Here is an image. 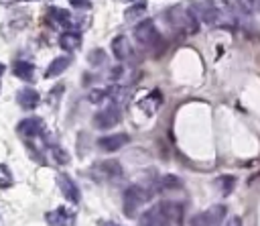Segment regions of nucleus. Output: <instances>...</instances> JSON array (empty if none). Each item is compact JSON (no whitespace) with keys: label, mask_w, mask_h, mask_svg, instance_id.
<instances>
[{"label":"nucleus","mask_w":260,"mask_h":226,"mask_svg":"<svg viewBox=\"0 0 260 226\" xmlns=\"http://www.w3.org/2000/svg\"><path fill=\"white\" fill-rule=\"evenodd\" d=\"M104 59H106V55H104V51H102V49H93V51H91V55H89V61H91L93 65H95V63H102Z\"/></svg>","instance_id":"27"},{"label":"nucleus","mask_w":260,"mask_h":226,"mask_svg":"<svg viewBox=\"0 0 260 226\" xmlns=\"http://www.w3.org/2000/svg\"><path fill=\"white\" fill-rule=\"evenodd\" d=\"M49 151H51V157L55 159V163H57V165H67V163L71 161L69 153H67L63 147H59V145H53Z\"/></svg>","instance_id":"22"},{"label":"nucleus","mask_w":260,"mask_h":226,"mask_svg":"<svg viewBox=\"0 0 260 226\" xmlns=\"http://www.w3.org/2000/svg\"><path fill=\"white\" fill-rule=\"evenodd\" d=\"M177 206L171 202H158L140 214V226H171L175 220Z\"/></svg>","instance_id":"2"},{"label":"nucleus","mask_w":260,"mask_h":226,"mask_svg":"<svg viewBox=\"0 0 260 226\" xmlns=\"http://www.w3.org/2000/svg\"><path fill=\"white\" fill-rule=\"evenodd\" d=\"M130 143V134L126 132H116V134H106L102 138H98V147L104 151V153H114L122 147H126Z\"/></svg>","instance_id":"8"},{"label":"nucleus","mask_w":260,"mask_h":226,"mask_svg":"<svg viewBox=\"0 0 260 226\" xmlns=\"http://www.w3.org/2000/svg\"><path fill=\"white\" fill-rule=\"evenodd\" d=\"M244 2H246V4H248V6L252 8V10H254V8L258 6V0H244Z\"/></svg>","instance_id":"32"},{"label":"nucleus","mask_w":260,"mask_h":226,"mask_svg":"<svg viewBox=\"0 0 260 226\" xmlns=\"http://www.w3.org/2000/svg\"><path fill=\"white\" fill-rule=\"evenodd\" d=\"M45 128V122L41 116H28V118H22L18 124H16V132L24 138H35L43 132Z\"/></svg>","instance_id":"6"},{"label":"nucleus","mask_w":260,"mask_h":226,"mask_svg":"<svg viewBox=\"0 0 260 226\" xmlns=\"http://www.w3.org/2000/svg\"><path fill=\"white\" fill-rule=\"evenodd\" d=\"M256 8H258V10H260V0H258V6H256Z\"/></svg>","instance_id":"35"},{"label":"nucleus","mask_w":260,"mask_h":226,"mask_svg":"<svg viewBox=\"0 0 260 226\" xmlns=\"http://www.w3.org/2000/svg\"><path fill=\"white\" fill-rule=\"evenodd\" d=\"M98 173L104 175L106 179H114V177H120L122 175V167L118 161H104L98 165Z\"/></svg>","instance_id":"18"},{"label":"nucleus","mask_w":260,"mask_h":226,"mask_svg":"<svg viewBox=\"0 0 260 226\" xmlns=\"http://www.w3.org/2000/svg\"><path fill=\"white\" fill-rule=\"evenodd\" d=\"M122 73H124V69H122V67H114V69L110 71V79H118Z\"/></svg>","instance_id":"30"},{"label":"nucleus","mask_w":260,"mask_h":226,"mask_svg":"<svg viewBox=\"0 0 260 226\" xmlns=\"http://www.w3.org/2000/svg\"><path fill=\"white\" fill-rule=\"evenodd\" d=\"M45 222L49 226H75V212L61 206L45 214Z\"/></svg>","instance_id":"5"},{"label":"nucleus","mask_w":260,"mask_h":226,"mask_svg":"<svg viewBox=\"0 0 260 226\" xmlns=\"http://www.w3.org/2000/svg\"><path fill=\"white\" fill-rule=\"evenodd\" d=\"M12 183H14V179H12V173H10L8 165L0 163V187L6 189V187H10Z\"/></svg>","instance_id":"23"},{"label":"nucleus","mask_w":260,"mask_h":226,"mask_svg":"<svg viewBox=\"0 0 260 226\" xmlns=\"http://www.w3.org/2000/svg\"><path fill=\"white\" fill-rule=\"evenodd\" d=\"M73 8H83V10H87L89 6H91V2L89 0H67Z\"/></svg>","instance_id":"29"},{"label":"nucleus","mask_w":260,"mask_h":226,"mask_svg":"<svg viewBox=\"0 0 260 226\" xmlns=\"http://www.w3.org/2000/svg\"><path fill=\"white\" fill-rule=\"evenodd\" d=\"M110 47H112L114 57L120 59V61H124V59H128V57L132 55V45H130V41H128L126 35H118V37H114L112 43H110Z\"/></svg>","instance_id":"10"},{"label":"nucleus","mask_w":260,"mask_h":226,"mask_svg":"<svg viewBox=\"0 0 260 226\" xmlns=\"http://www.w3.org/2000/svg\"><path fill=\"white\" fill-rule=\"evenodd\" d=\"M215 185H217V189H219L223 195H230L232 189L236 187V177H234V175H219V177L215 179Z\"/></svg>","instance_id":"20"},{"label":"nucleus","mask_w":260,"mask_h":226,"mask_svg":"<svg viewBox=\"0 0 260 226\" xmlns=\"http://www.w3.org/2000/svg\"><path fill=\"white\" fill-rule=\"evenodd\" d=\"M106 98H108V90H91L87 94V100L91 104H102V102H106Z\"/></svg>","instance_id":"25"},{"label":"nucleus","mask_w":260,"mask_h":226,"mask_svg":"<svg viewBox=\"0 0 260 226\" xmlns=\"http://www.w3.org/2000/svg\"><path fill=\"white\" fill-rule=\"evenodd\" d=\"M191 8L197 14V18L203 20V22H207V24H213V22L219 20V10L213 4H195Z\"/></svg>","instance_id":"12"},{"label":"nucleus","mask_w":260,"mask_h":226,"mask_svg":"<svg viewBox=\"0 0 260 226\" xmlns=\"http://www.w3.org/2000/svg\"><path fill=\"white\" fill-rule=\"evenodd\" d=\"M26 2H30V0H26Z\"/></svg>","instance_id":"36"},{"label":"nucleus","mask_w":260,"mask_h":226,"mask_svg":"<svg viewBox=\"0 0 260 226\" xmlns=\"http://www.w3.org/2000/svg\"><path fill=\"white\" fill-rule=\"evenodd\" d=\"M98 226H120L118 222H114V220H100L98 222Z\"/></svg>","instance_id":"31"},{"label":"nucleus","mask_w":260,"mask_h":226,"mask_svg":"<svg viewBox=\"0 0 260 226\" xmlns=\"http://www.w3.org/2000/svg\"><path fill=\"white\" fill-rule=\"evenodd\" d=\"M16 102H18V106L24 108V110H35V108L39 106V102H41V96H39V92L32 90V88H22V90L16 94Z\"/></svg>","instance_id":"11"},{"label":"nucleus","mask_w":260,"mask_h":226,"mask_svg":"<svg viewBox=\"0 0 260 226\" xmlns=\"http://www.w3.org/2000/svg\"><path fill=\"white\" fill-rule=\"evenodd\" d=\"M81 41L83 39H81V35L77 31H65L59 37V47L63 51H67V53H73V51H77L81 47Z\"/></svg>","instance_id":"13"},{"label":"nucleus","mask_w":260,"mask_h":226,"mask_svg":"<svg viewBox=\"0 0 260 226\" xmlns=\"http://www.w3.org/2000/svg\"><path fill=\"white\" fill-rule=\"evenodd\" d=\"M146 10H148V4L146 2H134V4H130L126 10H124V18L126 20H140L144 14H146Z\"/></svg>","instance_id":"19"},{"label":"nucleus","mask_w":260,"mask_h":226,"mask_svg":"<svg viewBox=\"0 0 260 226\" xmlns=\"http://www.w3.org/2000/svg\"><path fill=\"white\" fill-rule=\"evenodd\" d=\"M160 104H162V96H160V92H158V90H152L146 98H142L140 108H142L146 114H154V112L160 108Z\"/></svg>","instance_id":"17"},{"label":"nucleus","mask_w":260,"mask_h":226,"mask_svg":"<svg viewBox=\"0 0 260 226\" xmlns=\"http://www.w3.org/2000/svg\"><path fill=\"white\" fill-rule=\"evenodd\" d=\"M221 226H242V218L240 216H228V218H223Z\"/></svg>","instance_id":"28"},{"label":"nucleus","mask_w":260,"mask_h":226,"mask_svg":"<svg viewBox=\"0 0 260 226\" xmlns=\"http://www.w3.org/2000/svg\"><path fill=\"white\" fill-rule=\"evenodd\" d=\"M179 187H181V179L177 175H162L160 189H179Z\"/></svg>","instance_id":"24"},{"label":"nucleus","mask_w":260,"mask_h":226,"mask_svg":"<svg viewBox=\"0 0 260 226\" xmlns=\"http://www.w3.org/2000/svg\"><path fill=\"white\" fill-rule=\"evenodd\" d=\"M12 73H14V77H18L22 81H32V77H35V65L28 63V61H14Z\"/></svg>","instance_id":"16"},{"label":"nucleus","mask_w":260,"mask_h":226,"mask_svg":"<svg viewBox=\"0 0 260 226\" xmlns=\"http://www.w3.org/2000/svg\"><path fill=\"white\" fill-rule=\"evenodd\" d=\"M4 69H6V67H4V63H0V75L4 73Z\"/></svg>","instance_id":"34"},{"label":"nucleus","mask_w":260,"mask_h":226,"mask_svg":"<svg viewBox=\"0 0 260 226\" xmlns=\"http://www.w3.org/2000/svg\"><path fill=\"white\" fill-rule=\"evenodd\" d=\"M150 191L138 183H132L130 187H126L124 191V214L128 218H134L138 214V210L148 202Z\"/></svg>","instance_id":"3"},{"label":"nucleus","mask_w":260,"mask_h":226,"mask_svg":"<svg viewBox=\"0 0 260 226\" xmlns=\"http://www.w3.org/2000/svg\"><path fill=\"white\" fill-rule=\"evenodd\" d=\"M49 16L55 24L63 26V29H69L73 24V18H71V12L65 10V8H59V6H51L49 8Z\"/></svg>","instance_id":"15"},{"label":"nucleus","mask_w":260,"mask_h":226,"mask_svg":"<svg viewBox=\"0 0 260 226\" xmlns=\"http://www.w3.org/2000/svg\"><path fill=\"white\" fill-rule=\"evenodd\" d=\"M167 22L181 35H195L199 31V18L187 4H175L165 12Z\"/></svg>","instance_id":"1"},{"label":"nucleus","mask_w":260,"mask_h":226,"mask_svg":"<svg viewBox=\"0 0 260 226\" xmlns=\"http://www.w3.org/2000/svg\"><path fill=\"white\" fill-rule=\"evenodd\" d=\"M16 0H0V4H4V6H10V4H14Z\"/></svg>","instance_id":"33"},{"label":"nucleus","mask_w":260,"mask_h":226,"mask_svg":"<svg viewBox=\"0 0 260 226\" xmlns=\"http://www.w3.org/2000/svg\"><path fill=\"white\" fill-rule=\"evenodd\" d=\"M134 37L144 47H154L156 43H160V35H158V31H156V26H154L152 20H142L134 29Z\"/></svg>","instance_id":"4"},{"label":"nucleus","mask_w":260,"mask_h":226,"mask_svg":"<svg viewBox=\"0 0 260 226\" xmlns=\"http://www.w3.org/2000/svg\"><path fill=\"white\" fill-rule=\"evenodd\" d=\"M205 216H207V220H209L211 226H217V224L223 220V216H225V206H221V204L211 206V208L205 212Z\"/></svg>","instance_id":"21"},{"label":"nucleus","mask_w":260,"mask_h":226,"mask_svg":"<svg viewBox=\"0 0 260 226\" xmlns=\"http://www.w3.org/2000/svg\"><path fill=\"white\" fill-rule=\"evenodd\" d=\"M120 122V110H118V106H108V108H104L102 112H98L95 116H93V126H98V128H112V126H116Z\"/></svg>","instance_id":"9"},{"label":"nucleus","mask_w":260,"mask_h":226,"mask_svg":"<svg viewBox=\"0 0 260 226\" xmlns=\"http://www.w3.org/2000/svg\"><path fill=\"white\" fill-rule=\"evenodd\" d=\"M69 63H71V57H69V55L55 57V59L47 65V69H45V77H47V79H51V77H59V75L69 67Z\"/></svg>","instance_id":"14"},{"label":"nucleus","mask_w":260,"mask_h":226,"mask_svg":"<svg viewBox=\"0 0 260 226\" xmlns=\"http://www.w3.org/2000/svg\"><path fill=\"white\" fill-rule=\"evenodd\" d=\"M57 185H59V189H61V193H63V197L67 202H71V204H79L81 202V191H79L77 183L67 173H59L57 175Z\"/></svg>","instance_id":"7"},{"label":"nucleus","mask_w":260,"mask_h":226,"mask_svg":"<svg viewBox=\"0 0 260 226\" xmlns=\"http://www.w3.org/2000/svg\"><path fill=\"white\" fill-rule=\"evenodd\" d=\"M191 226H211V224H209V220H207V216L203 212V214H197V216L191 218Z\"/></svg>","instance_id":"26"}]
</instances>
